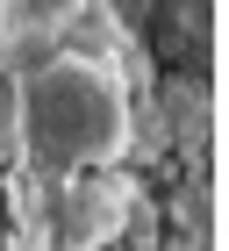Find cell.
I'll use <instances>...</instances> for the list:
<instances>
[{"label":"cell","instance_id":"obj_2","mask_svg":"<svg viewBox=\"0 0 229 251\" xmlns=\"http://www.w3.org/2000/svg\"><path fill=\"white\" fill-rule=\"evenodd\" d=\"M100 7L108 0H0V65L22 58V50H36V43H50L72 22L100 15Z\"/></svg>","mask_w":229,"mask_h":251},{"label":"cell","instance_id":"obj_1","mask_svg":"<svg viewBox=\"0 0 229 251\" xmlns=\"http://www.w3.org/2000/svg\"><path fill=\"white\" fill-rule=\"evenodd\" d=\"M0 136L22 251H100L122 230L136 58L108 7L0 65Z\"/></svg>","mask_w":229,"mask_h":251}]
</instances>
